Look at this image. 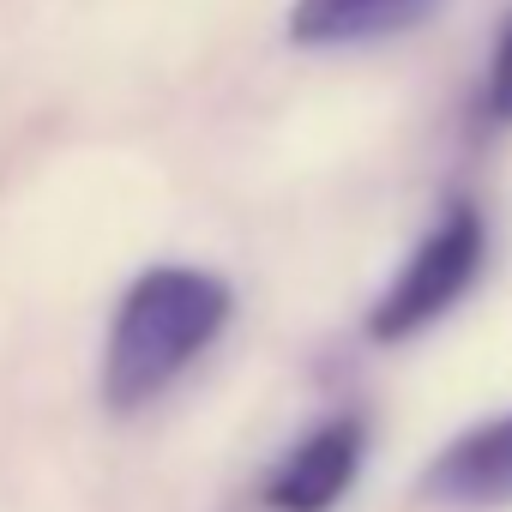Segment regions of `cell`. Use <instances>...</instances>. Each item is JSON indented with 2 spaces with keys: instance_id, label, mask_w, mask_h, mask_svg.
Instances as JSON below:
<instances>
[{
  "instance_id": "obj_2",
  "label": "cell",
  "mask_w": 512,
  "mask_h": 512,
  "mask_svg": "<svg viewBox=\"0 0 512 512\" xmlns=\"http://www.w3.org/2000/svg\"><path fill=\"white\" fill-rule=\"evenodd\" d=\"M482 241H488L482 217L470 205H452L428 229V241L410 253V266L398 272V284L386 290V302L374 308V338H410L428 320H440L470 290V278L482 266Z\"/></svg>"
},
{
  "instance_id": "obj_4",
  "label": "cell",
  "mask_w": 512,
  "mask_h": 512,
  "mask_svg": "<svg viewBox=\"0 0 512 512\" xmlns=\"http://www.w3.org/2000/svg\"><path fill=\"white\" fill-rule=\"evenodd\" d=\"M356 458H362V434L350 422H332L320 428L308 446L290 452V464L272 476V506L278 512H326L350 476H356Z\"/></svg>"
},
{
  "instance_id": "obj_3",
  "label": "cell",
  "mask_w": 512,
  "mask_h": 512,
  "mask_svg": "<svg viewBox=\"0 0 512 512\" xmlns=\"http://www.w3.org/2000/svg\"><path fill=\"white\" fill-rule=\"evenodd\" d=\"M434 13V0H296L290 7V43L302 49H350L380 43Z\"/></svg>"
},
{
  "instance_id": "obj_1",
  "label": "cell",
  "mask_w": 512,
  "mask_h": 512,
  "mask_svg": "<svg viewBox=\"0 0 512 512\" xmlns=\"http://www.w3.org/2000/svg\"><path fill=\"white\" fill-rule=\"evenodd\" d=\"M229 320V290L211 272L193 266H157L145 272L115 326H109V356H103V392L115 410H139L157 392H169L223 332Z\"/></svg>"
},
{
  "instance_id": "obj_6",
  "label": "cell",
  "mask_w": 512,
  "mask_h": 512,
  "mask_svg": "<svg viewBox=\"0 0 512 512\" xmlns=\"http://www.w3.org/2000/svg\"><path fill=\"white\" fill-rule=\"evenodd\" d=\"M482 109L494 121H512V19H506V37L488 61V91H482Z\"/></svg>"
},
{
  "instance_id": "obj_5",
  "label": "cell",
  "mask_w": 512,
  "mask_h": 512,
  "mask_svg": "<svg viewBox=\"0 0 512 512\" xmlns=\"http://www.w3.org/2000/svg\"><path fill=\"white\" fill-rule=\"evenodd\" d=\"M434 488L464 494V500H506L512 494V416L464 434L434 464Z\"/></svg>"
}]
</instances>
